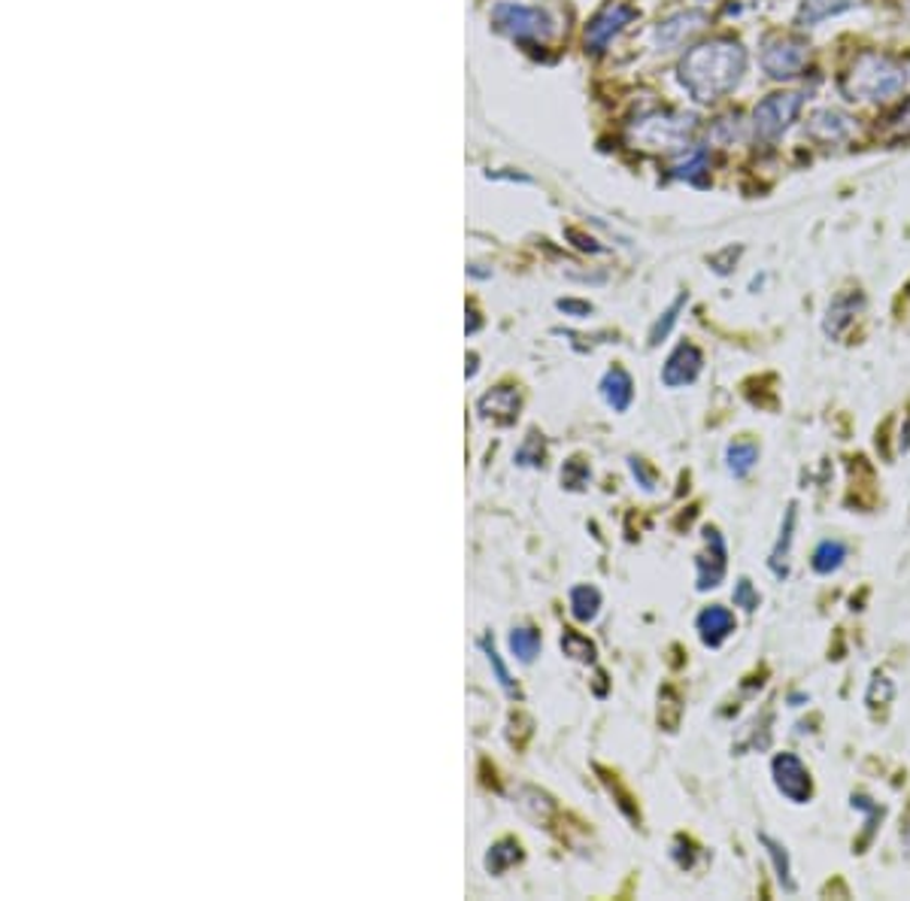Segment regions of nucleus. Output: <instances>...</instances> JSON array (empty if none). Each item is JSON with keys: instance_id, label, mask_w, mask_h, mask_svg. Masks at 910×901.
<instances>
[{"instance_id": "5701e85b", "label": "nucleus", "mask_w": 910, "mask_h": 901, "mask_svg": "<svg viewBox=\"0 0 910 901\" xmlns=\"http://www.w3.org/2000/svg\"><path fill=\"white\" fill-rule=\"evenodd\" d=\"M522 862V847L516 838H501L499 844L489 847L485 853V872L489 874H504L511 865Z\"/></svg>"}, {"instance_id": "e433bc0d", "label": "nucleus", "mask_w": 910, "mask_h": 901, "mask_svg": "<svg viewBox=\"0 0 910 901\" xmlns=\"http://www.w3.org/2000/svg\"><path fill=\"white\" fill-rule=\"evenodd\" d=\"M628 465H631V474H635V479H638L647 492H655V489H659V474H655V467H650V462H643V459L635 455V459H628Z\"/></svg>"}, {"instance_id": "dca6fc26", "label": "nucleus", "mask_w": 910, "mask_h": 901, "mask_svg": "<svg viewBox=\"0 0 910 901\" xmlns=\"http://www.w3.org/2000/svg\"><path fill=\"white\" fill-rule=\"evenodd\" d=\"M796 522H798V504H789L786 513H783V525L780 535H777V544L771 549L768 556V568L771 574L777 580L789 577V552H792V540H796Z\"/></svg>"}, {"instance_id": "b1692460", "label": "nucleus", "mask_w": 910, "mask_h": 901, "mask_svg": "<svg viewBox=\"0 0 910 901\" xmlns=\"http://www.w3.org/2000/svg\"><path fill=\"white\" fill-rule=\"evenodd\" d=\"M519 807H522V814H526L528 819H534L538 826H546L550 823V817L555 814V802L546 795V792H541V789L534 787H526L522 792H519Z\"/></svg>"}, {"instance_id": "37998d69", "label": "nucleus", "mask_w": 910, "mask_h": 901, "mask_svg": "<svg viewBox=\"0 0 910 901\" xmlns=\"http://www.w3.org/2000/svg\"><path fill=\"white\" fill-rule=\"evenodd\" d=\"M701 3H708V0H701Z\"/></svg>"}, {"instance_id": "9d476101", "label": "nucleus", "mask_w": 910, "mask_h": 901, "mask_svg": "<svg viewBox=\"0 0 910 901\" xmlns=\"http://www.w3.org/2000/svg\"><path fill=\"white\" fill-rule=\"evenodd\" d=\"M704 367V353L698 350L696 343L682 340L680 346L668 355V362L662 367V382L668 389H680V386H692L701 377Z\"/></svg>"}, {"instance_id": "6ab92c4d", "label": "nucleus", "mask_w": 910, "mask_h": 901, "mask_svg": "<svg viewBox=\"0 0 910 901\" xmlns=\"http://www.w3.org/2000/svg\"><path fill=\"white\" fill-rule=\"evenodd\" d=\"M853 7L856 0H801L796 13V25L798 28H813V25L825 22V19L847 13V10H853Z\"/></svg>"}, {"instance_id": "a878e982", "label": "nucleus", "mask_w": 910, "mask_h": 901, "mask_svg": "<svg viewBox=\"0 0 910 901\" xmlns=\"http://www.w3.org/2000/svg\"><path fill=\"white\" fill-rule=\"evenodd\" d=\"M850 804H853V811H862V814H865V831H862V838H859V844H856V853H865V847L871 844V838H874V831L881 826L886 811H883V804L871 802L862 792H856L853 799H850Z\"/></svg>"}, {"instance_id": "c85d7f7f", "label": "nucleus", "mask_w": 910, "mask_h": 901, "mask_svg": "<svg viewBox=\"0 0 910 901\" xmlns=\"http://www.w3.org/2000/svg\"><path fill=\"white\" fill-rule=\"evenodd\" d=\"M562 649H565V656H570L574 662L583 665L595 662L598 656L595 644H592L583 632H574V629H565V632H562Z\"/></svg>"}, {"instance_id": "f03ea898", "label": "nucleus", "mask_w": 910, "mask_h": 901, "mask_svg": "<svg viewBox=\"0 0 910 901\" xmlns=\"http://www.w3.org/2000/svg\"><path fill=\"white\" fill-rule=\"evenodd\" d=\"M908 71L893 56L865 49L853 58V64L840 76V95L862 104H889L905 95Z\"/></svg>"}, {"instance_id": "473e14b6", "label": "nucleus", "mask_w": 910, "mask_h": 901, "mask_svg": "<svg viewBox=\"0 0 910 901\" xmlns=\"http://www.w3.org/2000/svg\"><path fill=\"white\" fill-rule=\"evenodd\" d=\"M543 459H546V440H543V435H538V431H531V435L526 437V443L516 450V465L541 467Z\"/></svg>"}, {"instance_id": "7c9ffc66", "label": "nucleus", "mask_w": 910, "mask_h": 901, "mask_svg": "<svg viewBox=\"0 0 910 901\" xmlns=\"http://www.w3.org/2000/svg\"><path fill=\"white\" fill-rule=\"evenodd\" d=\"M589 479H592V467H589V462H586L583 455H574V459H568V462L562 465V486L570 489V492L586 489Z\"/></svg>"}, {"instance_id": "ddd939ff", "label": "nucleus", "mask_w": 910, "mask_h": 901, "mask_svg": "<svg viewBox=\"0 0 910 901\" xmlns=\"http://www.w3.org/2000/svg\"><path fill=\"white\" fill-rule=\"evenodd\" d=\"M804 134H808L811 141L825 143V146H828V143H844L853 134V119L844 115L840 110L825 107V110H816V113L804 122Z\"/></svg>"}, {"instance_id": "7ed1b4c3", "label": "nucleus", "mask_w": 910, "mask_h": 901, "mask_svg": "<svg viewBox=\"0 0 910 901\" xmlns=\"http://www.w3.org/2000/svg\"><path fill=\"white\" fill-rule=\"evenodd\" d=\"M759 61L771 80H777V83L796 80L811 64V42L801 34H771L768 40L762 42Z\"/></svg>"}, {"instance_id": "a19ab883", "label": "nucleus", "mask_w": 910, "mask_h": 901, "mask_svg": "<svg viewBox=\"0 0 910 901\" xmlns=\"http://www.w3.org/2000/svg\"><path fill=\"white\" fill-rule=\"evenodd\" d=\"M898 452H910V410L905 413V423L898 431Z\"/></svg>"}, {"instance_id": "72a5a7b5", "label": "nucleus", "mask_w": 910, "mask_h": 901, "mask_svg": "<svg viewBox=\"0 0 910 901\" xmlns=\"http://www.w3.org/2000/svg\"><path fill=\"white\" fill-rule=\"evenodd\" d=\"M731 601H735V607H740L743 613H755L759 605H762V595H759V589L753 586V580L738 577L735 592H731Z\"/></svg>"}, {"instance_id": "423d86ee", "label": "nucleus", "mask_w": 910, "mask_h": 901, "mask_svg": "<svg viewBox=\"0 0 910 901\" xmlns=\"http://www.w3.org/2000/svg\"><path fill=\"white\" fill-rule=\"evenodd\" d=\"M495 28L511 34L516 40H550L553 37V19L538 10V7H522V3H499L492 13Z\"/></svg>"}, {"instance_id": "bb28decb", "label": "nucleus", "mask_w": 910, "mask_h": 901, "mask_svg": "<svg viewBox=\"0 0 910 901\" xmlns=\"http://www.w3.org/2000/svg\"><path fill=\"white\" fill-rule=\"evenodd\" d=\"M680 719H682L680 692L674 690V686H665V690L659 692V726H662L665 732H677Z\"/></svg>"}, {"instance_id": "c9c22d12", "label": "nucleus", "mask_w": 910, "mask_h": 901, "mask_svg": "<svg viewBox=\"0 0 910 901\" xmlns=\"http://www.w3.org/2000/svg\"><path fill=\"white\" fill-rule=\"evenodd\" d=\"M483 649H485V656H489V662H492V668H495V674H499L501 686L507 690V695H511V698H522V692H519V686L513 683V677L507 674V668H504V662H501V656L495 653V647H492L489 641H483Z\"/></svg>"}, {"instance_id": "9b49d317", "label": "nucleus", "mask_w": 910, "mask_h": 901, "mask_svg": "<svg viewBox=\"0 0 910 901\" xmlns=\"http://www.w3.org/2000/svg\"><path fill=\"white\" fill-rule=\"evenodd\" d=\"M865 295L859 289H850V292H838V295L828 301V311H825L823 319V331L825 338L840 340L847 334V328L856 322V316L865 311Z\"/></svg>"}, {"instance_id": "f257e3e1", "label": "nucleus", "mask_w": 910, "mask_h": 901, "mask_svg": "<svg viewBox=\"0 0 910 901\" xmlns=\"http://www.w3.org/2000/svg\"><path fill=\"white\" fill-rule=\"evenodd\" d=\"M747 64H750V56H747L743 42L735 37H713V40L692 46L680 58L677 76L696 104H716L738 88L747 73Z\"/></svg>"}, {"instance_id": "cd10ccee", "label": "nucleus", "mask_w": 910, "mask_h": 901, "mask_svg": "<svg viewBox=\"0 0 910 901\" xmlns=\"http://www.w3.org/2000/svg\"><path fill=\"white\" fill-rule=\"evenodd\" d=\"M511 649L519 662H526V665L534 662V656L541 653V632H538V629H531V625L513 629Z\"/></svg>"}, {"instance_id": "4468645a", "label": "nucleus", "mask_w": 910, "mask_h": 901, "mask_svg": "<svg viewBox=\"0 0 910 901\" xmlns=\"http://www.w3.org/2000/svg\"><path fill=\"white\" fill-rule=\"evenodd\" d=\"M477 407H480V416L489 423L513 425L519 419V410H522V394L516 392L513 386H499V389L485 392Z\"/></svg>"}, {"instance_id": "c756f323", "label": "nucleus", "mask_w": 910, "mask_h": 901, "mask_svg": "<svg viewBox=\"0 0 910 901\" xmlns=\"http://www.w3.org/2000/svg\"><path fill=\"white\" fill-rule=\"evenodd\" d=\"M595 771L601 775V780H604V787L611 789V795H616V804H619V811L626 814L631 823H640V811H638V802L631 799V792H626V789L619 787V777L611 775L607 768H601V765H595Z\"/></svg>"}, {"instance_id": "4c0bfd02", "label": "nucleus", "mask_w": 910, "mask_h": 901, "mask_svg": "<svg viewBox=\"0 0 910 901\" xmlns=\"http://www.w3.org/2000/svg\"><path fill=\"white\" fill-rule=\"evenodd\" d=\"M740 255H743V246H726L723 253L711 255L708 261H711V268L716 270V273H728V270L738 265Z\"/></svg>"}, {"instance_id": "0eeeda50", "label": "nucleus", "mask_w": 910, "mask_h": 901, "mask_svg": "<svg viewBox=\"0 0 910 901\" xmlns=\"http://www.w3.org/2000/svg\"><path fill=\"white\" fill-rule=\"evenodd\" d=\"M771 777L786 802L808 804L813 799V777L796 753H777L771 759Z\"/></svg>"}, {"instance_id": "412c9836", "label": "nucleus", "mask_w": 910, "mask_h": 901, "mask_svg": "<svg viewBox=\"0 0 910 901\" xmlns=\"http://www.w3.org/2000/svg\"><path fill=\"white\" fill-rule=\"evenodd\" d=\"M759 838V844L765 847V853H768L771 865H774V874H777V884L783 887V892H796V877H792V860H789V850L777 841V838H771L768 831H759L755 835Z\"/></svg>"}, {"instance_id": "58836bf2", "label": "nucleus", "mask_w": 910, "mask_h": 901, "mask_svg": "<svg viewBox=\"0 0 910 901\" xmlns=\"http://www.w3.org/2000/svg\"><path fill=\"white\" fill-rule=\"evenodd\" d=\"M735 119H738V115H735ZM735 119H731V115H726V119H716L711 131L713 141L723 143V146H728V143L735 141V137H738V125H731Z\"/></svg>"}, {"instance_id": "aec40b11", "label": "nucleus", "mask_w": 910, "mask_h": 901, "mask_svg": "<svg viewBox=\"0 0 910 901\" xmlns=\"http://www.w3.org/2000/svg\"><path fill=\"white\" fill-rule=\"evenodd\" d=\"M847 552H850V549H847L844 540H838V537H825V540H820L816 549H813L811 568L820 574V577H832L835 571L844 568V562H847Z\"/></svg>"}, {"instance_id": "f8f14e48", "label": "nucleus", "mask_w": 910, "mask_h": 901, "mask_svg": "<svg viewBox=\"0 0 910 901\" xmlns=\"http://www.w3.org/2000/svg\"><path fill=\"white\" fill-rule=\"evenodd\" d=\"M696 629H698V637H701V644H704V647L720 649L723 644H726L728 637L735 634L738 622H735V613H731L728 607L711 605V607H704V610L698 613Z\"/></svg>"}, {"instance_id": "4be33fe9", "label": "nucleus", "mask_w": 910, "mask_h": 901, "mask_svg": "<svg viewBox=\"0 0 910 901\" xmlns=\"http://www.w3.org/2000/svg\"><path fill=\"white\" fill-rule=\"evenodd\" d=\"M708 170V149L704 146H686L682 153H677V161L671 165V173L677 176V180H689V183H696L698 176Z\"/></svg>"}, {"instance_id": "39448f33", "label": "nucleus", "mask_w": 910, "mask_h": 901, "mask_svg": "<svg viewBox=\"0 0 910 901\" xmlns=\"http://www.w3.org/2000/svg\"><path fill=\"white\" fill-rule=\"evenodd\" d=\"M696 131V119L682 113H653L635 125V141L643 149H665V153H682L692 146L689 137Z\"/></svg>"}, {"instance_id": "a211bd4d", "label": "nucleus", "mask_w": 910, "mask_h": 901, "mask_svg": "<svg viewBox=\"0 0 910 901\" xmlns=\"http://www.w3.org/2000/svg\"><path fill=\"white\" fill-rule=\"evenodd\" d=\"M759 443L753 437H735L726 447V467L735 479L750 477V471L759 465Z\"/></svg>"}, {"instance_id": "20e7f679", "label": "nucleus", "mask_w": 910, "mask_h": 901, "mask_svg": "<svg viewBox=\"0 0 910 901\" xmlns=\"http://www.w3.org/2000/svg\"><path fill=\"white\" fill-rule=\"evenodd\" d=\"M804 107L801 92H777L762 98L753 107V137L755 143H777L792 127V122Z\"/></svg>"}, {"instance_id": "2f4dec72", "label": "nucleus", "mask_w": 910, "mask_h": 901, "mask_svg": "<svg viewBox=\"0 0 910 901\" xmlns=\"http://www.w3.org/2000/svg\"><path fill=\"white\" fill-rule=\"evenodd\" d=\"M686 301H689V295H680L677 301H674V304H671L668 311H665L662 316H659V319H655V325L650 328V346H659L662 340L668 338L671 328H674V325H677V319H680V313H682V307H686Z\"/></svg>"}, {"instance_id": "f3484780", "label": "nucleus", "mask_w": 910, "mask_h": 901, "mask_svg": "<svg viewBox=\"0 0 910 901\" xmlns=\"http://www.w3.org/2000/svg\"><path fill=\"white\" fill-rule=\"evenodd\" d=\"M601 398H604L616 413H626V410L631 407V401H635V380H631V374H628L626 367L613 365L611 370L604 374V380H601Z\"/></svg>"}, {"instance_id": "6e6552de", "label": "nucleus", "mask_w": 910, "mask_h": 901, "mask_svg": "<svg viewBox=\"0 0 910 901\" xmlns=\"http://www.w3.org/2000/svg\"><path fill=\"white\" fill-rule=\"evenodd\" d=\"M698 571V592L716 589L728 571V547L723 532L716 525H704V549L696 556Z\"/></svg>"}, {"instance_id": "393cba45", "label": "nucleus", "mask_w": 910, "mask_h": 901, "mask_svg": "<svg viewBox=\"0 0 910 901\" xmlns=\"http://www.w3.org/2000/svg\"><path fill=\"white\" fill-rule=\"evenodd\" d=\"M570 601V617L577 622H592L598 617V607H601V592L595 586H574L568 595Z\"/></svg>"}, {"instance_id": "79ce46f5", "label": "nucleus", "mask_w": 910, "mask_h": 901, "mask_svg": "<svg viewBox=\"0 0 910 901\" xmlns=\"http://www.w3.org/2000/svg\"><path fill=\"white\" fill-rule=\"evenodd\" d=\"M595 680H598V683H595V692H598V695H604V692H607V686H604V680H607V677H604V674H601V671H598Z\"/></svg>"}, {"instance_id": "f704fd0d", "label": "nucleus", "mask_w": 910, "mask_h": 901, "mask_svg": "<svg viewBox=\"0 0 910 901\" xmlns=\"http://www.w3.org/2000/svg\"><path fill=\"white\" fill-rule=\"evenodd\" d=\"M893 695H896V683L889 680L886 674H874V680H871V686H868L865 692V705L874 710V707H883L893 702Z\"/></svg>"}, {"instance_id": "1a4fd4ad", "label": "nucleus", "mask_w": 910, "mask_h": 901, "mask_svg": "<svg viewBox=\"0 0 910 901\" xmlns=\"http://www.w3.org/2000/svg\"><path fill=\"white\" fill-rule=\"evenodd\" d=\"M708 22L711 19L704 10H680V13L668 15L665 22H659L655 42H659V49H680L682 42H689L708 28Z\"/></svg>"}, {"instance_id": "ea45409f", "label": "nucleus", "mask_w": 910, "mask_h": 901, "mask_svg": "<svg viewBox=\"0 0 910 901\" xmlns=\"http://www.w3.org/2000/svg\"><path fill=\"white\" fill-rule=\"evenodd\" d=\"M558 311L574 313V316H589V313H592V304H583V301H558Z\"/></svg>"}, {"instance_id": "2eb2a0df", "label": "nucleus", "mask_w": 910, "mask_h": 901, "mask_svg": "<svg viewBox=\"0 0 910 901\" xmlns=\"http://www.w3.org/2000/svg\"><path fill=\"white\" fill-rule=\"evenodd\" d=\"M631 19H635V13H631L628 7H623V3L607 7L604 13L592 19V25H589V31H586V46H589L592 52H601V49H604V46H607V42H611L619 31L626 28Z\"/></svg>"}]
</instances>
